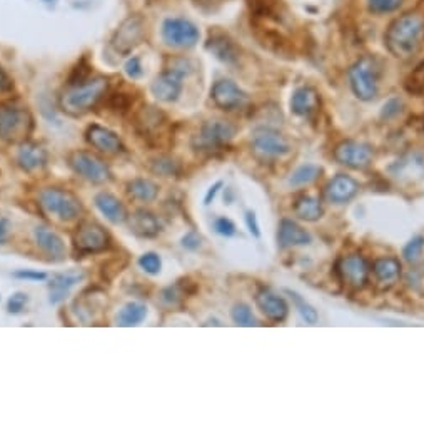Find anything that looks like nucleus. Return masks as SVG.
<instances>
[{
	"label": "nucleus",
	"instance_id": "obj_1",
	"mask_svg": "<svg viewBox=\"0 0 424 426\" xmlns=\"http://www.w3.org/2000/svg\"><path fill=\"white\" fill-rule=\"evenodd\" d=\"M388 50L398 59H409L421 49L424 41V16L408 12L389 26L386 36Z\"/></svg>",
	"mask_w": 424,
	"mask_h": 426
},
{
	"label": "nucleus",
	"instance_id": "obj_2",
	"mask_svg": "<svg viewBox=\"0 0 424 426\" xmlns=\"http://www.w3.org/2000/svg\"><path fill=\"white\" fill-rule=\"evenodd\" d=\"M109 89V80L105 78L88 79L84 82L69 85L60 97L62 109L70 116H82L89 112Z\"/></svg>",
	"mask_w": 424,
	"mask_h": 426
},
{
	"label": "nucleus",
	"instance_id": "obj_3",
	"mask_svg": "<svg viewBox=\"0 0 424 426\" xmlns=\"http://www.w3.org/2000/svg\"><path fill=\"white\" fill-rule=\"evenodd\" d=\"M381 65L376 57L364 55L349 69V84L354 95L364 102L378 95Z\"/></svg>",
	"mask_w": 424,
	"mask_h": 426
},
{
	"label": "nucleus",
	"instance_id": "obj_4",
	"mask_svg": "<svg viewBox=\"0 0 424 426\" xmlns=\"http://www.w3.org/2000/svg\"><path fill=\"white\" fill-rule=\"evenodd\" d=\"M42 209L64 223L75 221L82 213V203L74 193L60 188H46L38 194Z\"/></svg>",
	"mask_w": 424,
	"mask_h": 426
},
{
	"label": "nucleus",
	"instance_id": "obj_5",
	"mask_svg": "<svg viewBox=\"0 0 424 426\" xmlns=\"http://www.w3.org/2000/svg\"><path fill=\"white\" fill-rule=\"evenodd\" d=\"M33 121L27 109L16 105L0 107V139L9 144H22L32 132Z\"/></svg>",
	"mask_w": 424,
	"mask_h": 426
},
{
	"label": "nucleus",
	"instance_id": "obj_6",
	"mask_svg": "<svg viewBox=\"0 0 424 426\" xmlns=\"http://www.w3.org/2000/svg\"><path fill=\"white\" fill-rule=\"evenodd\" d=\"M235 132H238V127L228 121H221V119L207 121L202 124L201 131L192 139V146L201 152L221 151L233 141Z\"/></svg>",
	"mask_w": 424,
	"mask_h": 426
},
{
	"label": "nucleus",
	"instance_id": "obj_7",
	"mask_svg": "<svg viewBox=\"0 0 424 426\" xmlns=\"http://www.w3.org/2000/svg\"><path fill=\"white\" fill-rule=\"evenodd\" d=\"M253 144L254 154L261 157V159H281L291 154L292 147L287 142V139L282 136L281 132H277L276 129L271 127H258L253 132Z\"/></svg>",
	"mask_w": 424,
	"mask_h": 426
},
{
	"label": "nucleus",
	"instance_id": "obj_8",
	"mask_svg": "<svg viewBox=\"0 0 424 426\" xmlns=\"http://www.w3.org/2000/svg\"><path fill=\"white\" fill-rule=\"evenodd\" d=\"M70 169L92 184L110 181V169L105 162L89 151H74L67 157Z\"/></svg>",
	"mask_w": 424,
	"mask_h": 426
},
{
	"label": "nucleus",
	"instance_id": "obj_9",
	"mask_svg": "<svg viewBox=\"0 0 424 426\" xmlns=\"http://www.w3.org/2000/svg\"><path fill=\"white\" fill-rule=\"evenodd\" d=\"M146 39V23L139 16H131L120 23L112 37L114 50L120 55H129Z\"/></svg>",
	"mask_w": 424,
	"mask_h": 426
},
{
	"label": "nucleus",
	"instance_id": "obj_10",
	"mask_svg": "<svg viewBox=\"0 0 424 426\" xmlns=\"http://www.w3.org/2000/svg\"><path fill=\"white\" fill-rule=\"evenodd\" d=\"M199 28L186 18H166L162 23V39L177 49H191L199 42Z\"/></svg>",
	"mask_w": 424,
	"mask_h": 426
},
{
	"label": "nucleus",
	"instance_id": "obj_11",
	"mask_svg": "<svg viewBox=\"0 0 424 426\" xmlns=\"http://www.w3.org/2000/svg\"><path fill=\"white\" fill-rule=\"evenodd\" d=\"M109 233L97 223H84L77 228L74 234V246L84 255H95L102 252L109 247Z\"/></svg>",
	"mask_w": 424,
	"mask_h": 426
},
{
	"label": "nucleus",
	"instance_id": "obj_12",
	"mask_svg": "<svg viewBox=\"0 0 424 426\" xmlns=\"http://www.w3.org/2000/svg\"><path fill=\"white\" fill-rule=\"evenodd\" d=\"M334 159L339 164L349 167V169L361 171L366 169L373 161V149L364 142L348 139V141L339 142L336 146Z\"/></svg>",
	"mask_w": 424,
	"mask_h": 426
},
{
	"label": "nucleus",
	"instance_id": "obj_13",
	"mask_svg": "<svg viewBox=\"0 0 424 426\" xmlns=\"http://www.w3.org/2000/svg\"><path fill=\"white\" fill-rule=\"evenodd\" d=\"M211 97L218 107L228 112L239 111L248 104V95L244 90L229 79H221L212 85Z\"/></svg>",
	"mask_w": 424,
	"mask_h": 426
},
{
	"label": "nucleus",
	"instance_id": "obj_14",
	"mask_svg": "<svg viewBox=\"0 0 424 426\" xmlns=\"http://www.w3.org/2000/svg\"><path fill=\"white\" fill-rule=\"evenodd\" d=\"M337 275L354 289H363L369 279V265L361 255H349L337 261Z\"/></svg>",
	"mask_w": 424,
	"mask_h": 426
},
{
	"label": "nucleus",
	"instance_id": "obj_15",
	"mask_svg": "<svg viewBox=\"0 0 424 426\" xmlns=\"http://www.w3.org/2000/svg\"><path fill=\"white\" fill-rule=\"evenodd\" d=\"M186 70L182 67H172V69L164 70L161 75L154 79L151 85V92L156 99L162 102H174L179 99L182 92V79H184Z\"/></svg>",
	"mask_w": 424,
	"mask_h": 426
},
{
	"label": "nucleus",
	"instance_id": "obj_16",
	"mask_svg": "<svg viewBox=\"0 0 424 426\" xmlns=\"http://www.w3.org/2000/svg\"><path fill=\"white\" fill-rule=\"evenodd\" d=\"M389 174L399 183H418L424 179V156L419 152H409L389 166Z\"/></svg>",
	"mask_w": 424,
	"mask_h": 426
},
{
	"label": "nucleus",
	"instance_id": "obj_17",
	"mask_svg": "<svg viewBox=\"0 0 424 426\" xmlns=\"http://www.w3.org/2000/svg\"><path fill=\"white\" fill-rule=\"evenodd\" d=\"M256 304L261 309V313L271 319V321L282 323L289 314V306L286 299L269 288H261L258 291Z\"/></svg>",
	"mask_w": 424,
	"mask_h": 426
},
{
	"label": "nucleus",
	"instance_id": "obj_18",
	"mask_svg": "<svg viewBox=\"0 0 424 426\" xmlns=\"http://www.w3.org/2000/svg\"><path fill=\"white\" fill-rule=\"evenodd\" d=\"M85 139L94 149H97L104 154H117L124 149L122 141L114 131H110L109 127L99 126V124H92L85 131Z\"/></svg>",
	"mask_w": 424,
	"mask_h": 426
},
{
	"label": "nucleus",
	"instance_id": "obj_19",
	"mask_svg": "<svg viewBox=\"0 0 424 426\" xmlns=\"http://www.w3.org/2000/svg\"><path fill=\"white\" fill-rule=\"evenodd\" d=\"M358 191H359V184L356 183L353 177L346 174H337L326 184L324 196L329 203L344 204L353 199Z\"/></svg>",
	"mask_w": 424,
	"mask_h": 426
},
{
	"label": "nucleus",
	"instance_id": "obj_20",
	"mask_svg": "<svg viewBox=\"0 0 424 426\" xmlns=\"http://www.w3.org/2000/svg\"><path fill=\"white\" fill-rule=\"evenodd\" d=\"M84 279H85V275L82 271H67V272H59V275H55L49 282L51 304L62 303V301L67 298V294L70 293V289Z\"/></svg>",
	"mask_w": 424,
	"mask_h": 426
},
{
	"label": "nucleus",
	"instance_id": "obj_21",
	"mask_svg": "<svg viewBox=\"0 0 424 426\" xmlns=\"http://www.w3.org/2000/svg\"><path fill=\"white\" fill-rule=\"evenodd\" d=\"M49 161V152L36 142H22L21 149L17 152V162L26 172H33L44 169Z\"/></svg>",
	"mask_w": 424,
	"mask_h": 426
},
{
	"label": "nucleus",
	"instance_id": "obj_22",
	"mask_svg": "<svg viewBox=\"0 0 424 426\" xmlns=\"http://www.w3.org/2000/svg\"><path fill=\"white\" fill-rule=\"evenodd\" d=\"M277 243L281 250L294 246H306L311 243V234L291 219H282L277 229Z\"/></svg>",
	"mask_w": 424,
	"mask_h": 426
},
{
	"label": "nucleus",
	"instance_id": "obj_23",
	"mask_svg": "<svg viewBox=\"0 0 424 426\" xmlns=\"http://www.w3.org/2000/svg\"><path fill=\"white\" fill-rule=\"evenodd\" d=\"M33 238H36L37 246L42 251L47 252L54 260H62L65 255V243L59 234L52 231L49 228L38 226L33 229Z\"/></svg>",
	"mask_w": 424,
	"mask_h": 426
},
{
	"label": "nucleus",
	"instance_id": "obj_24",
	"mask_svg": "<svg viewBox=\"0 0 424 426\" xmlns=\"http://www.w3.org/2000/svg\"><path fill=\"white\" fill-rule=\"evenodd\" d=\"M319 109V94L312 87H300L294 90L291 97V111L296 116L309 117Z\"/></svg>",
	"mask_w": 424,
	"mask_h": 426
},
{
	"label": "nucleus",
	"instance_id": "obj_25",
	"mask_svg": "<svg viewBox=\"0 0 424 426\" xmlns=\"http://www.w3.org/2000/svg\"><path fill=\"white\" fill-rule=\"evenodd\" d=\"M129 226L131 231L139 238H156L161 233V223L154 216L151 211L137 209L129 218Z\"/></svg>",
	"mask_w": 424,
	"mask_h": 426
},
{
	"label": "nucleus",
	"instance_id": "obj_26",
	"mask_svg": "<svg viewBox=\"0 0 424 426\" xmlns=\"http://www.w3.org/2000/svg\"><path fill=\"white\" fill-rule=\"evenodd\" d=\"M94 201H95V208H97L112 224H122L124 221H127L129 219L125 206L120 203V199L115 198L114 194L99 193L95 196Z\"/></svg>",
	"mask_w": 424,
	"mask_h": 426
},
{
	"label": "nucleus",
	"instance_id": "obj_27",
	"mask_svg": "<svg viewBox=\"0 0 424 426\" xmlns=\"http://www.w3.org/2000/svg\"><path fill=\"white\" fill-rule=\"evenodd\" d=\"M164 122H166V114L156 107H142L134 119V126L144 137H152V134H156L164 126Z\"/></svg>",
	"mask_w": 424,
	"mask_h": 426
},
{
	"label": "nucleus",
	"instance_id": "obj_28",
	"mask_svg": "<svg viewBox=\"0 0 424 426\" xmlns=\"http://www.w3.org/2000/svg\"><path fill=\"white\" fill-rule=\"evenodd\" d=\"M373 275L383 288H391L401 276V262L396 257H379L373 262Z\"/></svg>",
	"mask_w": 424,
	"mask_h": 426
},
{
	"label": "nucleus",
	"instance_id": "obj_29",
	"mask_svg": "<svg viewBox=\"0 0 424 426\" xmlns=\"http://www.w3.org/2000/svg\"><path fill=\"white\" fill-rule=\"evenodd\" d=\"M292 211L297 218L302 219V221H309V223L317 221V219H321L322 214H324L321 201L309 194L297 196L292 204Z\"/></svg>",
	"mask_w": 424,
	"mask_h": 426
},
{
	"label": "nucleus",
	"instance_id": "obj_30",
	"mask_svg": "<svg viewBox=\"0 0 424 426\" xmlns=\"http://www.w3.org/2000/svg\"><path fill=\"white\" fill-rule=\"evenodd\" d=\"M207 50H211L224 64L233 65L239 60V49L226 36L211 37L209 42H207Z\"/></svg>",
	"mask_w": 424,
	"mask_h": 426
},
{
	"label": "nucleus",
	"instance_id": "obj_31",
	"mask_svg": "<svg viewBox=\"0 0 424 426\" xmlns=\"http://www.w3.org/2000/svg\"><path fill=\"white\" fill-rule=\"evenodd\" d=\"M127 193L134 199L142 201V203H152L159 196V186L151 179L137 177V179H132L127 184Z\"/></svg>",
	"mask_w": 424,
	"mask_h": 426
},
{
	"label": "nucleus",
	"instance_id": "obj_32",
	"mask_svg": "<svg viewBox=\"0 0 424 426\" xmlns=\"http://www.w3.org/2000/svg\"><path fill=\"white\" fill-rule=\"evenodd\" d=\"M147 316V308L142 303H137V301H131L124 306L122 309L119 311L117 314V324L124 328H131V326H137L141 324Z\"/></svg>",
	"mask_w": 424,
	"mask_h": 426
},
{
	"label": "nucleus",
	"instance_id": "obj_33",
	"mask_svg": "<svg viewBox=\"0 0 424 426\" xmlns=\"http://www.w3.org/2000/svg\"><path fill=\"white\" fill-rule=\"evenodd\" d=\"M149 167H151V171L154 174L164 176V177H172L177 176L181 171L179 162L176 159H172V157L169 156H159L154 157V159L149 161Z\"/></svg>",
	"mask_w": 424,
	"mask_h": 426
},
{
	"label": "nucleus",
	"instance_id": "obj_34",
	"mask_svg": "<svg viewBox=\"0 0 424 426\" xmlns=\"http://www.w3.org/2000/svg\"><path fill=\"white\" fill-rule=\"evenodd\" d=\"M319 174H321L319 166L306 164V166H301L300 169H296L292 172L289 183H291L292 186H306V184L314 183L317 177H319Z\"/></svg>",
	"mask_w": 424,
	"mask_h": 426
},
{
	"label": "nucleus",
	"instance_id": "obj_35",
	"mask_svg": "<svg viewBox=\"0 0 424 426\" xmlns=\"http://www.w3.org/2000/svg\"><path fill=\"white\" fill-rule=\"evenodd\" d=\"M287 294L291 296L292 303H294V308L297 309V313H300V316L307 324H316L317 319H319V314H317V311L312 308V306L307 303L306 299H302L300 294L294 293V291H287Z\"/></svg>",
	"mask_w": 424,
	"mask_h": 426
},
{
	"label": "nucleus",
	"instance_id": "obj_36",
	"mask_svg": "<svg viewBox=\"0 0 424 426\" xmlns=\"http://www.w3.org/2000/svg\"><path fill=\"white\" fill-rule=\"evenodd\" d=\"M230 318H233L234 324H238V326H244V328H250V326H256L258 319L256 316L253 314V311L248 304L239 303L235 304L233 311H230Z\"/></svg>",
	"mask_w": 424,
	"mask_h": 426
},
{
	"label": "nucleus",
	"instance_id": "obj_37",
	"mask_svg": "<svg viewBox=\"0 0 424 426\" xmlns=\"http://www.w3.org/2000/svg\"><path fill=\"white\" fill-rule=\"evenodd\" d=\"M424 236H414L403 250V256L408 262H416L423 256Z\"/></svg>",
	"mask_w": 424,
	"mask_h": 426
},
{
	"label": "nucleus",
	"instance_id": "obj_38",
	"mask_svg": "<svg viewBox=\"0 0 424 426\" xmlns=\"http://www.w3.org/2000/svg\"><path fill=\"white\" fill-rule=\"evenodd\" d=\"M406 89L411 94L421 95V97L424 95V62L421 65H418L416 70L408 78Z\"/></svg>",
	"mask_w": 424,
	"mask_h": 426
},
{
	"label": "nucleus",
	"instance_id": "obj_39",
	"mask_svg": "<svg viewBox=\"0 0 424 426\" xmlns=\"http://www.w3.org/2000/svg\"><path fill=\"white\" fill-rule=\"evenodd\" d=\"M139 266H141L147 275H159L162 270L161 256L156 255V252H146V255L139 257Z\"/></svg>",
	"mask_w": 424,
	"mask_h": 426
},
{
	"label": "nucleus",
	"instance_id": "obj_40",
	"mask_svg": "<svg viewBox=\"0 0 424 426\" xmlns=\"http://www.w3.org/2000/svg\"><path fill=\"white\" fill-rule=\"evenodd\" d=\"M186 294L187 293L184 291V288H182L179 282H177L176 286H169V288L162 291V301L167 306H179Z\"/></svg>",
	"mask_w": 424,
	"mask_h": 426
},
{
	"label": "nucleus",
	"instance_id": "obj_41",
	"mask_svg": "<svg viewBox=\"0 0 424 426\" xmlns=\"http://www.w3.org/2000/svg\"><path fill=\"white\" fill-rule=\"evenodd\" d=\"M403 0H368L369 11L374 14H388L394 12L401 7Z\"/></svg>",
	"mask_w": 424,
	"mask_h": 426
},
{
	"label": "nucleus",
	"instance_id": "obj_42",
	"mask_svg": "<svg viewBox=\"0 0 424 426\" xmlns=\"http://www.w3.org/2000/svg\"><path fill=\"white\" fill-rule=\"evenodd\" d=\"M28 303V296L26 293H16L9 298L7 303V311L11 314H18L26 309V306Z\"/></svg>",
	"mask_w": 424,
	"mask_h": 426
},
{
	"label": "nucleus",
	"instance_id": "obj_43",
	"mask_svg": "<svg viewBox=\"0 0 424 426\" xmlns=\"http://www.w3.org/2000/svg\"><path fill=\"white\" fill-rule=\"evenodd\" d=\"M216 233L221 234L224 238H233L235 234V224L228 218H218L214 221Z\"/></svg>",
	"mask_w": 424,
	"mask_h": 426
},
{
	"label": "nucleus",
	"instance_id": "obj_44",
	"mask_svg": "<svg viewBox=\"0 0 424 426\" xmlns=\"http://www.w3.org/2000/svg\"><path fill=\"white\" fill-rule=\"evenodd\" d=\"M89 73H90V65L85 64V60H80L79 65L75 67L74 73H72V75H70L69 85H75V84L84 82V80H88Z\"/></svg>",
	"mask_w": 424,
	"mask_h": 426
},
{
	"label": "nucleus",
	"instance_id": "obj_45",
	"mask_svg": "<svg viewBox=\"0 0 424 426\" xmlns=\"http://www.w3.org/2000/svg\"><path fill=\"white\" fill-rule=\"evenodd\" d=\"M124 70H125V74H127L131 79H139L144 73L141 59H139V57H131V59L125 62Z\"/></svg>",
	"mask_w": 424,
	"mask_h": 426
},
{
	"label": "nucleus",
	"instance_id": "obj_46",
	"mask_svg": "<svg viewBox=\"0 0 424 426\" xmlns=\"http://www.w3.org/2000/svg\"><path fill=\"white\" fill-rule=\"evenodd\" d=\"M109 105L112 111L124 114L129 107H131V100H129V97L125 94H115V95H112V99H110Z\"/></svg>",
	"mask_w": 424,
	"mask_h": 426
},
{
	"label": "nucleus",
	"instance_id": "obj_47",
	"mask_svg": "<svg viewBox=\"0 0 424 426\" xmlns=\"http://www.w3.org/2000/svg\"><path fill=\"white\" fill-rule=\"evenodd\" d=\"M201 244H202V239H201V236L196 231L187 233L186 236L182 238V247H184V250H187V251L199 250Z\"/></svg>",
	"mask_w": 424,
	"mask_h": 426
},
{
	"label": "nucleus",
	"instance_id": "obj_48",
	"mask_svg": "<svg viewBox=\"0 0 424 426\" xmlns=\"http://www.w3.org/2000/svg\"><path fill=\"white\" fill-rule=\"evenodd\" d=\"M401 107H403L401 100H399V99H389L383 107V117L389 119V117L398 116V114L401 112Z\"/></svg>",
	"mask_w": 424,
	"mask_h": 426
},
{
	"label": "nucleus",
	"instance_id": "obj_49",
	"mask_svg": "<svg viewBox=\"0 0 424 426\" xmlns=\"http://www.w3.org/2000/svg\"><path fill=\"white\" fill-rule=\"evenodd\" d=\"M14 276L18 277V279H28V281H46L47 279L46 272H38V271H32V270H18L14 272Z\"/></svg>",
	"mask_w": 424,
	"mask_h": 426
},
{
	"label": "nucleus",
	"instance_id": "obj_50",
	"mask_svg": "<svg viewBox=\"0 0 424 426\" xmlns=\"http://www.w3.org/2000/svg\"><path fill=\"white\" fill-rule=\"evenodd\" d=\"M245 224H248L249 233L253 234L254 238L261 236V231H259V224H258L256 213H253V211H248V213H245Z\"/></svg>",
	"mask_w": 424,
	"mask_h": 426
},
{
	"label": "nucleus",
	"instance_id": "obj_51",
	"mask_svg": "<svg viewBox=\"0 0 424 426\" xmlns=\"http://www.w3.org/2000/svg\"><path fill=\"white\" fill-rule=\"evenodd\" d=\"M221 188H223V181H218V183L211 186L209 191H207L206 198H204V204H206V206H209V204L212 203V201L216 199V194L219 193V189H221Z\"/></svg>",
	"mask_w": 424,
	"mask_h": 426
},
{
	"label": "nucleus",
	"instance_id": "obj_52",
	"mask_svg": "<svg viewBox=\"0 0 424 426\" xmlns=\"http://www.w3.org/2000/svg\"><path fill=\"white\" fill-rule=\"evenodd\" d=\"M12 89V80L9 79V75L6 74V70L0 67V94L9 92Z\"/></svg>",
	"mask_w": 424,
	"mask_h": 426
},
{
	"label": "nucleus",
	"instance_id": "obj_53",
	"mask_svg": "<svg viewBox=\"0 0 424 426\" xmlns=\"http://www.w3.org/2000/svg\"><path fill=\"white\" fill-rule=\"evenodd\" d=\"M9 238V223L6 219H0V244H6Z\"/></svg>",
	"mask_w": 424,
	"mask_h": 426
}]
</instances>
